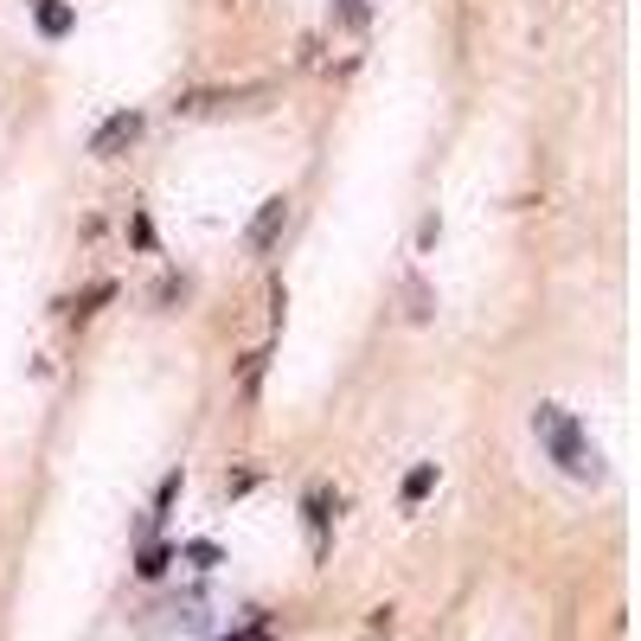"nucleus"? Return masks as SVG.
<instances>
[{
    "mask_svg": "<svg viewBox=\"0 0 641 641\" xmlns=\"http://www.w3.org/2000/svg\"><path fill=\"white\" fill-rule=\"evenodd\" d=\"M532 430H539V443L552 450V462H559L565 475H577V482H597V475H604L597 450L584 443V430H577V417H571L565 405H539V411H532Z\"/></svg>",
    "mask_w": 641,
    "mask_h": 641,
    "instance_id": "f257e3e1",
    "label": "nucleus"
},
{
    "mask_svg": "<svg viewBox=\"0 0 641 641\" xmlns=\"http://www.w3.org/2000/svg\"><path fill=\"white\" fill-rule=\"evenodd\" d=\"M142 129H148V122H142V110H115L110 122L90 135V154H97V161H115L122 148H135V142H142Z\"/></svg>",
    "mask_w": 641,
    "mask_h": 641,
    "instance_id": "f03ea898",
    "label": "nucleus"
},
{
    "mask_svg": "<svg viewBox=\"0 0 641 641\" xmlns=\"http://www.w3.org/2000/svg\"><path fill=\"white\" fill-rule=\"evenodd\" d=\"M269 84H244V90H192V97H180L174 110L180 115H219V110H237V103H264Z\"/></svg>",
    "mask_w": 641,
    "mask_h": 641,
    "instance_id": "7ed1b4c3",
    "label": "nucleus"
},
{
    "mask_svg": "<svg viewBox=\"0 0 641 641\" xmlns=\"http://www.w3.org/2000/svg\"><path fill=\"white\" fill-rule=\"evenodd\" d=\"M283 225H289V199L276 192V199L257 206V219H251V231H244V244H251V251H269V244L283 237Z\"/></svg>",
    "mask_w": 641,
    "mask_h": 641,
    "instance_id": "20e7f679",
    "label": "nucleus"
},
{
    "mask_svg": "<svg viewBox=\"0 0 641 641\" xmlns=\"http://www.w3.org/2000/svg\"><path fill=\"white\" fill-rule=\"evenodd\" d=\"M77 26V13L65 7V0H38V33L45 38H65Z\"/></svg>",
    "mask_w": 641,
    "mask_h": 641,
    "instance_id": "39448f33",
    "label": "nucleus"
},
{
    "mask_svg": "<svg viewBox=\"0 0 641 641\" xmlns=\"http://www.w3.org/2000/svg\"><path fill=\"white\" fill-rule=\"evenodd\" d=\"M302 513H308V532H314V559H321V552H328V494L314 488Z\"/></svg>",
    "mask_w": 641,
    "mask_h": 641,
    "instance_id": "423d86ee",
    "label": "nucleus"
},
{
    "mask_svg": "<svg viewBox=\"0 0 641 641\" xmlns=\"http://www.w3.org/2000/svg\"><path fill=\"white\" fill-rule=\"evenodd\" d=\"M430 488H436V462H417L411 475H405V488H398V494H405V507H417V500H423Z\"/></svg>",
    "mask_w": 641,
    "mask_h": 641,
    "instance_id": "0eeeda50",
    "label": "nucleus"
},
{
    "mask_svg": "<svg viewBox=\"0 0 641 641\" xmlns=\"http://www.w3.org/2000/svg\"><path fill=\"white\" fill-rule=\"evenodd\" d=\"M174 559H187L192 571H212V565H219V559H225V552H219V545H212V539H187V545H180V552H174Z\"/></svg>",
    "mask_w": 641,
    "mask_h": 641,
    "instance_id": "6e6552de",
    "label": "nucleus"
},
{
    "mask_svg": "<svg viewBox=\"0 0 641 641\" xmlns=\"http://www.w3.org/2000/svg\"><path fill=\"white\" fill-rule=\"evenodd\" d=\"M110 296H115V283H90V289H84V296H71L65 308H71L77 321H84V314H97V308L110 302Z\"/></svg>",
    "mask_w": 641,
    "mask_h": 641,
    "instance_id": "1a4fd4ad",
    "label": "nucleus"
},
{
    "mask_svg": "<svg viewBox=\"0 0 641 641\" xmlns=\"http://www.w3.org/2000/svg\"><path fill=\"white\" fill-rule=\"evenodd\" d=\"M167 565H174V545H142V559H135V571H142V577H167Z\"/></svg>",
    "mask_w": 641,
    "mask_h": 641,
    "instance_id": "9d476101",
    "label": "nucleus"
},
{
    "mask_svg": "<svg viewBox=\"0 0 641 641\" xmlns=\"http://www.w3.org/2000/svg\"><path fill=\"white\" fill-rule=\"evenodd\" d=\"M174 500H180V468H174V475L161 482V494H154V513H148V527H161V520H167V507H174Z\"/></svg>",
    "mask_w": 641,
    "mask_h": 641,
    "instance_id": "9b49d317",
    "label": "nucleus"
},
{
    "mask_svg": "<svg viewBox=\"0 0 641 641\" xmlns=\"http://www.w3.org/2000/svg\"><path fill=\"white\" fill-rule=\"evenodd\" d=\"M405 296H411V321H430V289H423V276L405 283Z\"/></svg>",
    "mask_w": 641,
    "mask_h": 641,
    "instance_id": "f8f14e48",
    "label": "nucleus"
},
{
    "mask_svg": "<svg viewBox=\"0 0 641 641\" xmlns=\"http://www.w3.org/2000/svg\"><path fill=\"white\" fill-rule=\"evenodd\" d=\"M264 360L269 353H251V360H244V398H257V385H264Z\"/></svg>",
    "mask_w": 641,
    "mask_h": 641,
    "instance_id": "ddd939ff",
    "label": "nucleus"
},
{
    "mask_svg": "<svg viewBox=\"0 0 641 641\" xmlns=\"http://www.w3.org/2000/svg\"><path fill=\"white\" fill-rule=\"evenodd\" d=\"M257 488V475H251V468H237V475H225V494L231 500H237V494H251Z\"/></svg>",
    "mask_w": 641,
    "mask_h": 641,
    "instance_id": "4468645a",
    "label": "nucleus"
},
{
    "mask_svg": "<svg viewBox=\"0 0 641 641\" xmlns=\"http://www.w3.org/2000/svg\"><path fill=\"white\" fill-rule=\"evenodd\" d=\"M340 20L346 26H366V0H340Z\"/></svg>",
    "mask_w": 641,
    "mask_h": 641,
    "instance_id": "2eb2a0df",
    "label": "nucleus"
}]
</instances>
